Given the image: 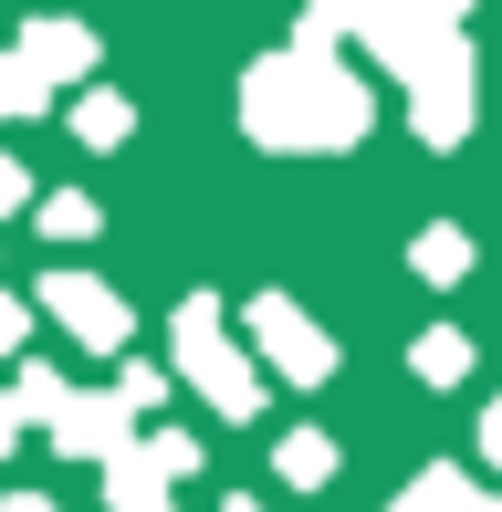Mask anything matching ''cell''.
Here are the masks:
<instances>
[{
    "label": "cell",
    "mask_w": 502,
    "mask_h": 512,
    "mask_svg": "<svg viewBox=\"0 0 502 512\" xmlns=\"http://www.w3.org/2000/svg\"><path fill=\"white\" fill-rule=\"evenodd\" d=\"M408 272H419V283H461V272H471V230L461 220H429L419 241H408Z\"/></svg>",
    "instance_id": "30bf717a"
},
{
    "label": "cell",
    "mask_w": 502,
    "mask_h": 512,
    "mask_svg": "<svg viewBox=\"0 0 502 512\" xmlns=\"http://www.w3.org/2000/svg\"><path fill=\"white\" fill-rule=\"evenodd\" d=\"M168 492H178V481H168V460H157L147 439H136L126 460H105V502H116V512H178Z\"/></svg>",
    "instance_id": "ba28073f"
},
{
    "label": "cell",
    "mask_w": 502,
    "mask_h": 512,
    "mask_svg": "<svg viewBox=\"0 0 502 512\" xmlns=\"http://www.w3.org/2000/svg\"><path fill=\"white\" fill-rule=\"evenodd\" d=\"M241 126L251 147H283V157H325V147H356L377 126V95L335 42H304L293 32L283 53H262L241 74Z\"/></svg>",
    "instance_id": "7a4b0ae2"
},
{
    "label": "cell",
    "mask_w": 502,
    "mask_h": 512,
    "mask_svg": "<svg viewBox=\"0 0 502 512\" xmlns=\"http://www.w3.org/2000/svg\"><path fill=\"white\" fill-rule=\"evenodd\" d=\"M32 324H42V314L21 304V293H0V356H21V345H32Z\"/></svg>",
    "instance_id": "ac0fdd59"
},
{
    "label": "cell",
    "mask_w": 502,
    "mask_h": 512,
    "mask_svg": "<svg viewBox=\"0 0 502 512\" xmlns=\"http://www.w3.org/2000/svg\"><path fill=\"white\" fill-rule=\"evenodd\" d=\"M32 314H53L84 356H126V335H136V304L116 283H95V272H53V283L32 293Z\"/></svg>",
    "instance_id": "5b68a950"
},
{
    "label": "cell",
    "mask_w": 502,
    "mask_h": 512,
    "mask_svg": "<svg viewBox=\"0 0 502 512\" xmlns=\"http://www.w3.org/2000/svg\"><path fill=\"white\" fill-rule=\"evenodd\" d=\"M387 512H502V492H482L471 471H450V460H440V471H419Z\"/></svg>",
    "instance_id": "9c48e42d"
},
{
    "label": "cell",
    "mask_w": 502,
    "mask_h": 512,
    "mask_svg": "<svg viewBox=\"0 0 502 512\" xmlns=\"http://www.w3.org/2000/svg\"><path fill=\"white\" fill-rule=\"evenodd\" d=\"M11 209H42V189H32V168H21V157H0V220H11Z\"/></svg>",
    "instance_id": "d6986e66"
},
{
    "label": "cell",
    "mask_w": 502,
    "mask_h": 512,
    "mask_svg": "<svg viewBox=\"0 0 502 512\" xmlns=\"http://www.w3.org/2000/svg\"><path fill=\"white\" fill-rule=\"evenodd\" d=\"M220 512H262V502H251V492H241V502H220Z\"/></svg>",
    "instance_id": "cb8c5ba5"
},
{
    "label": "cell",
    "mask_w": 502,
    "mask_h": 512,
    "mask_svg": "<svg viewBox=\"0 0 502 512\" xmlns=\"http://www.w3.org/2000/svg\"><path fill=\"white\" fill-rule=\"evenodd\" d=\"M408 366H419V387H461L471 377V335L461 324H429V335L408 345Z\"/></svg>",
    "instance_id": "7c38bea8"
},
{
    "label": "cell",
    "mask_w": 502,
    "mask_h": 512,
    "mask_svg": "<svg viewBox=\"0 0 502 512\" xmlns=\"http://www.w3.org/2000/svg\"><path fill=\"white\" fill-rule=\"evenodd\" d=\"M53 450H74V460H126V450H136V408L116 398V387H95V398H74V408H63Z\"/></svg>",
    "instance_id": "8992f818"
},
{
    "label": "cell",
    "mask_w": 502,
    "mask_h": 512,
    "mask_svg": "<svg viewBox=\"0 0 502 512\" xmlns=\"http://www.w3.org/2000/svg\"><path fill=\"white\" fill-rule=\"evenodd\" d=\"M74 136H84V147H126V136H136V105L116 95V84H84V95H74Z\"/></svg>",
    "instance_id": "8fae6325"
},
{
    "label": "cell",
    "mask_w": 502,
    "mask_h": 512,
    "mask_svg": "<svg viewBox=\"0 0 502 512\" xmlns=\"http://www.w3.org/2000/svg\"><path fill=\"white\" fill-rule=\"evenodd\" d=\"M11 53L32 63L42 84H84V74H95V32H84V21H32Z\"/></svg>",
    "instance_id": "52a82bcc"
},
{
    "label": "cell",
    "mask_w": 502,
    "mask_h": 512,
    "mask_svg": "<svg viewBox=\"0 0 502 512\" xmlns=\"http://www.w3.org/2000/svg\"><path fill=\"white\" fill-rule=\"evenodd\" d=\"M11 408H21V429H32V418H42V429H63V408H74V387H63L53 366H21V377H11Z\"/></svg>",
    "instance_id": "5bb4252c"
},
{
    "label": "cell",
    "mask_w": 502,
    "mask_h": 512,
    "mask_svg": "<svg viewBox=\"0 0 502 512\" xmlns=\"http://www.w3.org/2000/svg\"><path fill=\"white\" fill-rule=\"evenodd\" d=\"M272 471H283L293 492H325V481H335V439L325 429H293L283 450H272Z\"/></svg>",
    "instance_id": "4fadbf2b"
},
{
    "label": "cell",
    "mask_w": 502,
    "mask_h": 512,
    "mask_svg": "<svg viewBox=\"0 0 502 512\" xmlns=\"http://www.w3.org/2000/svg\"><path fill=\"white\" fill-rule=\"evenodd\" d=\"M42 105H53V84H42L21 53H0V115H42Z\"/></svg>",
    "instance_id": "2e32d148"
},
{
    "label": "cell",
    "mask_w": 502,
    "mask_h": 512,
    "mask_svg": "<svg viewBox=\"0 0 502 512\" xmlns=\"http://www.w3.org/2000/svg\"><path fill=\"white\" fill-rule=\"evenodd\" d=\"M335 42H367L387 74L408 84V126L419 147H461L471 105H482V63H471L461 0H325Z\"/></svg>",
    "instance_id": "6da1fadb"
},
{
    "label": "cell",
    "mask_w": 502,
    "mask_h": 512,
    "mask_svg": "<svg viewBox=\"0 0 502 512\" xmlns=\"http://www.w3.org/2000/svg\"><path fill=\"white\" fill-rule=\"evenodd\" d=\"M0 512H63L53 492H0Z\"/></svg>",
    "instance_id": "7402d4cb"
},
{
    "label": "cell",
    "mask_w": 502,
    "mask_h": 512,
    "mask_svg": "<svg viewBox=\"0 0 502 512\" xmlns=\"http://www.w3.org/2000/svg\"><path fill=\"white\" fill-rule=\"evenodd\" d=\"M32 220H42V241H95V230H105V209L84 199V189H53V199L32 209Z\"/></svg>",
    "instance_id": "9a60e30c"
},
{
    "label": "cell",
    "mask_w": 502,
    "mask_h": 512,
    "mask_svg": "<svg viewBox=\"0 0 502 512\" xmlns=\"http://www.w3.org/2000/svg\"><path fill=\"white\" fill-rule=\"evenodd\" d=\"M482 460H492V471H502V398L482 408Z\"/></svg>",
    "instance_id": "44dd1931"
},
{
    "label": "cell",
    "mask_w": 502,
    "mask_h": 512,
    "mask_svg": "<svg viewBox=\"0 0 502 512\" xmlns=\"http://www.w3.org/2000/svg\"><path fill=\"white\" fill-rule=\"evenodd\" d=\"M241 335H251V356H262L283 387H325L335 377V335L293 304V293H251V304H241Z\"/></svg>",
    "instance_id": "277c9868"
},
{
    "label": "cell",
    "mask_w": 502,
    "mask_h": 512,
    "mask_svg": "<svg viewBox=\"0 0 502 512\" xmlns=\"http://www.w3.org/2000/svg\"><path fill=\"white\" fill-rule=\"evenodd\" d=\"M168 366L210 398V418H262V366H251V345L231 335V304L220 293H189V304L168 314Z\"/></svg>",
    "instance_id": "3957f363"
},
{
    "label": "cell",
    "mask_w": 502,
    "mask_h": 512,
    "mask_svg": "<svg viewBox=\"0 0 502 512\" xmlns=\"http://www.w3.org/2000/svg\"><path fill=\"white\" fill-rule=\"evenodd\" d=\"M116 398H126V408H157V398H168V377H157V366H126Z\"/></svg>",
    "instance_id": "ffe728a7"
},
{
    "label": "cell",
    "mask_w": 502,
    "mask_h": 512,
    "mask_svg": "<svg viewBox=\"0 0 502 512\" xmlns=\"http://www.w3.org/2000/svg\"><path fill=\"white\" fill-rule=\"evenodd\" d=\"M11 439H21V408H11V387H0V450H11Z\"/></svg>",
    "instance_id": "603a6c76"
},
{
    "label": "cell",
    "mask_w": 502,
    "mask_h": 512,
    "mask_svg": "<svg viewBox=\"0 0 502 512\" xmlns=\"http://www.w3.org/2000/svg\"><path fill=\"white\" fill-rule=\"evenodd\" d=\"M147 450L168 460V481H189V471H199V439H189V429H147Z\"/></svg>",
    "instance_id": "e0dca14e"
}]
</instances>
